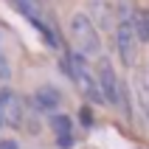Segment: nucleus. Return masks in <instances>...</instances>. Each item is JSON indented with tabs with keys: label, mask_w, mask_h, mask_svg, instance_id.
<instances>
[{
	"label": "nucleus",
	"mask_w": 149,
	"mask_h": 149,
	"mask_svg": "<svg viewBox=\"0 0 149 149\" xmlns=\"http://www.w3.org/2000/svg\"><path fill=\"white\" fill-rule=\"evenodd\" d=\"M68 31H70V40H73L76 51L87 59H101V34L99 25L90 20V14L84 11H76L70 14V23H68Z\"/></svg>",
	"instance_id": "f257e3e1"
},
{
	"label": "nucleus",
	"mask_w": 149,
	"mask_h": 149,
	"mask_svg": "<svg viewBox=\"0 0 149 149\" xmlns=\"http://www.w3.org/2000/svg\"><path fill=\"white\" fill-rule=\"evenodd\" d=\"M65 68H68V73L73 76V82L79 84V90L87 96L90 104H107V101H104V93H101V84H99V76H96V70L90 68V59L87 56H82L79 51H73V54L65 59Z\"/></svg>",
	"instance_id": "f03ea898"
},
{
	"label": "nucleus",
	"mask_w": 149,
	"mask_h": 149,
	"mask_svg": "<svg viewBox=\"0 0 149 149\" xmlns=\"http://www.w3.org/2000/svg\"><path fill=\"white\" fill-rule=\"evenodd\" d=\"M96 76H99V84H101V93H104V101H107V104H113V107H118V110H124V113H130L127 87H124V82L118 79L116 68H113V62H110L107 56L99 59V65H96Z\"/></svg>",
	"instance_id": "7ed1b4c3"
},
{
	"label": "nucleus",
	"mask_w": 149,
	"mask_h": 149,
	"mask_svg": "<svg viewBox=\"0 0 149 149\" xmlns=\"http://www.w3.org/2000/svg\"><path fill=\"white\" fill-rule=\"evenodd\" d=\"M14 3V8L20 11V14L28 20V23L37 28V31L45 37V42H48L51 48H59V37L54 34V28L48 25V17H45V8H42V0H11Z\"/></svg>",
	"instance_id": "20e7f679"
},
{
	"label": "nucleus",
	"mask_w": 149,
	"mask_h": 149,
	"mask_svg": "<svg viewBox=\"0 0 149 149\" xmlns=\"http://www.w3.org/2000/svg\"><path fill=\"white\" fill-rule=\"evenodd\" d=\"M23 124V101L11 87H0V127H20Z\"/></svg>",
	"instance_id": "39448f33"
},
{
	"label": "nucleus",
	"mask_w": 149,
	"mask_h": 149,
	"mask_svg": "<svg viewBox=\"0 0 149 149\" xmlns=\"http://www.w3.org/2000/svg\"><path fill=\"white\" fill-rule=\"evenodd\" d=\"M116 51H118V56H121V62L127 68L135 65V59H138V37H135L130 23L116 25Z\"/></svg>",
	"instance_id": "423d86ee"
},
{
	"label": "nucleus",
	"mask_w": 149,
	"mask_h": 149,
	"mask_svg": "<svg viewBox=\"0 0 149 149\" xmlns=\"http://www.w3.org/2000/svg\"><path fill=\"white\" fill-rule=\"evenodd\" d=\"M34 107L40 110V113H51V116H56L59 104H62V96H59L56 87H51V84H45V87H40V90H34Z\"/></svg>",
	"instance_id": "0eeeda50"
},
{
	"label": "nucleus",
	"mask_w": 149,
	"mask_h": 149,
	"mask_svg": "<svg viewBox=\"0 0 149 149\" xmlns=\"http://www.w3.org/2000/svg\"><path fill=\"white\" fill-rule=\"evenodd\" d=\"M90 20L101 28H113V23H118V14L110 0H90Z\"/></svg>",
	"instance_id": "6e6552de"
},
{
	"label": "nucleus",
	"mask_w": 149,
	"mask_h": 149,
	"mask_svg": "<svg viewBox=\"0 0 149 149\" xmlns=\"http://www.w3.org/2000/svg\"><path fill=\"white\" fill-rule=\"evenodd\" d=\"M132 96H135V104H138V110H141L143 121L149 124V76L135 73V79H132Z\"/></svg>",
	"instance_id": "1a4fd4ad"
},
{
	"label": "nucleus",
	"mask_w": 149,
	"mask_h": 149,
	"mask_svg": "<svg viewBox=\"0 0 149 149\" xmlns=\"http://www.w3.org/2000/svg\"><path fill=\"white\" fill-rule=\"evenodd\" d=\"M51 127H54V135H56V143L59 146H70L73 143V121L68 116H62V113H56V116H51Z\"/></svg>",
	"instance_id": "9d476101"
},
{
	"label": "nucleus",
	"mask_w": 149,
	"mask_h": 149,
	"mask_svg": "<svg viewBox=\"0 0 149 149\" xmlns=\"http://www.w3.org/2000/svg\"><path fill=\"white\" fill-rule=\"evenodd\" d=\"M130 25H132L138 42H149V11H146V8H138V6H135L132 17H130Z\"/></svg>",
	"instance_id": "9b49d317"
},
{
	"label": "nucleus",
	"mask_w": 149,
	"mask_h": 149,
	"mask_svg": "<svg viewBox=\"0 0 149 149\" xmlns=\"http://www.w3.org/2000/svg\"><path fill=\"white\" fill-rule=\"evenodd\" d=\"M0 149H17L14 141H0Z\"/></svg>",
	"instance_id": "f8f14e48"
}]
</instances>
